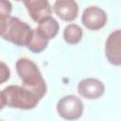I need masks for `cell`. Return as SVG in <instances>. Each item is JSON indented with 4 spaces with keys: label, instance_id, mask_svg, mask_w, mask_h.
<instances>
[{
    "label": "cell",
    "instance_id": "cell-1",
    "mask_svg": "<svg viewBox=\"0 0 121 121\" xmlns=\"http://www.w3.org/2000/svg\"><path fill=\"white\" fill-rule=\"evenodd\" d=\"M15 68L22 80V86L35 93L42 99L46 93V83L37 64L29 59L21 58L16 61Z\"/></svg>",
    "mask_w": 121,
    "mask_h": 121
},
{
    "label": "cell",
    "instance_id": "cell-2",
    "mask_svg": "<svg viewBox=\"0 0 121 121\" xmlns=\"http://www.w3.org/2000/svg\"><path fill=\"white\" fill-rule=\"evenodd\" d=\"M6 106L20 110L35 108L41 98L30 90L18 85H9L2 91Z\"/></svg>",
    "mask_w": 121,
    "mask_h": 121
},
{
    "label": "cell",
    "instance_id": "cell-3",
    "mask_svg": "<svg viewBox=\"0 0 121 121\" xmlns=\"http://www.w3.org/2000/svg\"><path fill=\"white\" fill-rule=\"evenodd\" d=\"M32 28L26 22H23L17 17L10 16L8 26L2 38L18 46H26L30 38Z\"/></svg>",
    "mask_w": 121,
    "mask_h": 121
},
{
    "label": "cell",
    "instance_id": "cell-4",
    "mask_svg": "<svg viewBox=\"0 0 121 121\" xmlns=\"http://www.w3.org/2000/svg\"><path fill=\"white\" fill-rule=\"evenodd\" d=\"M83 109L81 99L74 95H65L57 103V111L60 116L69 121L78 119L83 113Z\"/></svg>",
    "mask_w": 121,
    "mask_h": 121
},
{
    "label": "cell",
    "instance_id": "cell-5",
    "mask_svg": "<svg viewBox=\"0 0 121 121\" xmlns=\"http://www.w3.org/2000/svg\"><path fill=\"white\" fill-rule=\"evenodd\" d=\"M82 24L91 30H98L107 23L106 12L99 7L90 6L86 8L81 16Z\"/></svg>",
    "mask_w": 121,
    "mask_h": 121
},
{
    "label": "cell",
    "instance_id": "cell-6",
    "mask_svg": "<svg viewBox=\"0 0 121 121\" xmlns=\"http://www.w3.org/2000/svg\"><path fill=\"white\" fill-rule=\"evenodd\" d=\"M105 55L110 63L119 66L121 64V31L116 29L107 38Z\"/></svg>",
    "mask_w": 121,
    "mask_h": 121
},
{
    "label": "cell",
    "instance_id": "cell-7",
    "mask_svg": "<svg viewBox=\"0 0 121 121\" xmlns=\"http://www.w3.org/2000/svg\"><path fill=\"white\" fill-rule=\"evenodd\" d=\"M105 86L97 78H87L80 80L78 84V93L87 99H96L103 95Z\"/></svg>",
    "mask_w": 121,
    "mask_h": 121
},
{
    "label": "cell",
    "instance_id": "cell-8",
    "mask_svg": "<svg viewBox=\"0 0 121 121\" xmlns=\"http://www.w3.org/2000/svg\"><path fill=\"white\" fill-rule=\"evenodd\" d=\"M29 16L33 21L39 23L41 20L49 17L52 13V9L50 4L46 0H28L24 1Z\"/></svg>",
    "mask_w": 121,
    "mask_h": 121
},
{
    "label": "cell",
    "instance_id": "cell-9",
    "mask_svg": "<svg viewBox=\"0 0 121 121\" xmlns=\"http://www.w3.org/2000/svg\"><path fill=\"white\" fill-rule=\"evenodd\" d=\"M53 9L58 17L66 22L75 20L78 13V3L74 0H57Z\"/></svg>",
    "mask_w": 121,
    "mask_h": 121
},
{
    "label": "cell",
    "instance_id": "cell-10",
    "mask_svg": "<svg viewBox=\"0 0 121 121\" xmlns=\"http://www.w3.org/2000/svg\"><path fill=\"white\" fill-rule=\"evenodd\" d=\"M59 28L60 26L58 21L51 16L41 20L38 23L37 27L38 31L48 41L56 37V35L59 32Z\"/></svg>",
    "mask_w": 121,
    "mask_h": 121
},
{
    "label": "cell",
    "instance_id": "cell-11",
    "mask_svg": "<svg viewBox=\"0 0 121 121\" xmlns=\"http://www.w3.org/2000/svg\"><path fill=\"white\" fill-rule=\"evenodd\" d=\"M48 44V40H46L39 31L37 28L32 29L30 38L26 43V47L29 51L38 54L43 52Z\"/></svg>",
    "mask_w": 121,
    "mask_h": 121
},
{
    "label": "cell",
    "instance_id": "cell-12",
    "mask_svg": "<svg viewBox=\"0 0 121 121\" xmlns=\"http://www.w3.org/2000/svg\"><path fill=\"white\" fill-rule=\"evenodd\" d=\"M82 28L77 24H69L63 30V39L69 44H77L82 39Z\"/></svg>",
    "mask_w": 121,
    "mask_h": 121
},
{
    "label": "cell",
    "instance_id": "cell-13",
    "mask_svg": "<svg viewBox=\"0 0 121 121\" xmlns=\"http://www.w3.org/2000/svg\"><path fill=\"white\" fill-rule=\"evenodd\" d=\"M9 77H10V70L9 66L5 62L0 60V84L8 81Z\"/></svg>",
    "mask_w": 121,
    "mask_h": 121
},
{
    "label": "cell",
    "instance_id": "cell-14",
    "mask_svg": "<svg viewBox=\"0 0 121 121\" xmlns=\"http://www.w3.org/2000/svg\"><path fill=\"white\" fill-rule=\"evenodd\" d=\"M11 9H12V5L9 1L0 0V15L10 16Z\"/></svg>",
    "mask_w": 121,
    "mask_h": 121
},
{
    "label": "cell",
    "instance_id": "cell-15",
    "mask_svg": "<svg viewBox=\"0 0 121 121\" xmlns=\"http://www.w3.org/2000/svg\"><path fill=\"white\" fill-rule=\"evenodd\" d=\"M9 17H10V16L0 15V36H1V37H2V35L5 33V31H6V29H7Z\"/></svg>",
    "mask_w": 121,
    "mask_h": 121
},
{
    "label": "cell",
    "instance_id": "cell-16",
    "mask_svg": "<svg viewBox=\"0 0 121 121\" xmlns=\"http://www.w3.org/2000/svg\"><path fill=\"white\" fill-rule=\"evenodd\" d=\"M5 106H6V103H5V99H4L2 91H1V92H0V110H2Z\"/></svg>",
    "mask_w": 121,
    "mask_h": 121
},
{
    "label": "cell",
    "instance_id": "cell-17",
    "mask_svg": "<svg viewBox=\"0 0 121 121\" xmlns=\"http://www.w3.org/2000/svg\"><path fill=\"white\" fill-rule=\"evenodd\" d=\"M0 121H3V120H0Z\"/></svg>",
    "mask_w": 121,
    "mask_h": 121
}]
</instances>
